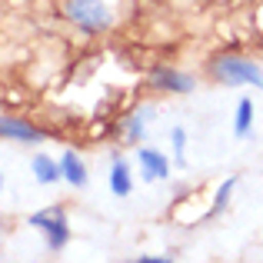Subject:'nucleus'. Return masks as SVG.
Masks as SVG:
<instances>
[{
    "label": "nucleus",
    "instance_id": "6e6552de",
    "mask_svg": "<svg viewBox=\"0 0 263 263\" xmlns=\"http://www.w3.org/2000/svg\"><path fill=\"white\" fill-rule=\"evenodd\" d=\"M30 170H33V180H37V183H47V186L57 183V180H64V174H60V160H50L47 154L33 157Z\"/></svg>",
    "mask_w": 263,
    "mask_h": 263
},
{
    "label": "nucleus",
    "instance_id": "4468645a",
    "mask_svg": "<svg viewBox=\"0 0 263 263\" xmlns=\"http://www.w3.org/2000/svg\"><path fill=\"white\" fill-rule=\"evenodd\" d=\"M0 186H4V174H0Z\"/></svg>",
    "mask_w": 263,
    "mask_h": 263
},
{
    "label": "nucleus",
    "instance_id": "f03ea898",
    "mask_svg": "<svg viewBox=\"0 0 263 263\" xmlns=\"http://www.w3.org/2000/svg\"><path fill=\"white\" fill-rule=\"evenodd\" d=\"M64 17L84 33H103L114 24L107 0H64Z\"/></svg>",
    "mask_w": 263,
    "mask_h": 263
},
{
    "label": "nucleus",
    "instance_id": "7ed1b4c3",
    "mask_svg": "<svg viewBox=\"0 0 263 263\" xmlns=\"http://www.w3.org/2000/svg\"><path fill=\"white\" fill-rule=\"evenodd\" d=\"M30 227H37L47 240V250L60 253L67 243H70V223H67V213L50 206V210H37L30 213Z\"/></svg>",
    "mask_w": 263,
    "mask_h": 263
},
{
    "label": "nucleus",
    "instance_id": "423d86ee",
    "mask_svg": "<svg viewBox=\"0 0 263 263\" xmlns=\"http://www.w3.org/2000/svg\"><path fill=\"white\" fill-rule=\"evenodd\" d=\"M137 160H140V170H143V180H167L170 177V163L160 150H150V147H140L137 150Z\"/></svg>",
    "mask_w": 263,
    "mask_h": 263
},
{
    "label": "nucleus",
    "instance_id": "0eeeda50",
    "mask_svg": "<svg viewBox=\"0 0 263 263\" xmlns=\"http://www.w3.org/2000/svg\"><path fill=\"white\" fill-rule=\"evenodd\" d=\"M60 174H64V180H67L70 186H77V190H84V186L90 183L84 160H80V157L73 154V150H67V154L60 157Z\"/></svg>",
    "mask_w": 263,
    "mask_h": 263
},
{
    "label": "nucleus",
    "instance_id": "20e7f679",
    "mask_svg": "<svg viewBox=\"0 0 263 263\" xmlns=\"http://www.w3.org/2000/svg\"><path fill=\"white\" fill-rule=\"evenodd\" d=\"M150 84L160 93H193V87H197L190 73H180L177 67H167V64H157L150 70Z\"/></svg>",
    "mask_w": 263,
    "mask_h": 263
},
{
    "label": "nucleus",
    "instance_id": "1a4fd4ad",
    "mask_svg": "<svg viewBox=\"0 0 263 263\" xmlns=\"http://www.w3.org/2000/svg\"><path fill=\"white\" fill-rule=\"evenodd\" d=\"M110 193H114V197H130V193H134L130 167L123 160H114V167H110Z\"/></svg>",
    "mask_w": 263,
    "mask_h": 263
},
{
    "label": "nucleus",
    "instance_id": "f257e3e1",
    "mask_svg": "<svg viewBox=\"0 0 263 263\" xmlns=\"http://www.w3.org/2000/svg\"><path fill=\"white\" fill-rule=\"evenodd\" d=\"M213 80H220L223 87H263V70L253 60L237 57V53H223L210 64Z\"/></svg>",
    "mask_w": 263,
    "mask_h": 263
},
{
    "label": "nucleus",
    "instance_id": "9d476101",
    "mask_svg": "<svg viewBox=\"0 0 263 263\" xmlns=\"http://www.w3.org/2000/svg\"><path fill=\"white\" fill-rule=\"evenodd\" d=\"M147 117H150V110H140V114L127 117V120H123V140L127 143H140L143 134H147Z\"/></svg>",
    "mask_w": 263,
    "mask_h": 263
},
{
    "label": "nucleus",
    "instance_id": "f8f14e48",
    "mask_svg": "<svg viewBox=\"0 0 263 263\" xmlns=\"http://www.w3.org/2000/svg\"><path fill=\"white\" fill-rule=\"evenodd\" d=\"M240 183V177L233 174V177H227L223 183H220V190H217V197H213V206H210V217H217V213H223L227 210V203H230V193H233V186Z\"/></svg>",
    "mask_w": 263,
    "mask_h": 263
},
{
    "label": "nucleus",
    "instance_id": "9b49d317",
    "mask_svg": "<svg viewBox=\"0 0 263 263\" xmlns=\"http://www.w3.org/2000/svg\"><path fill=\"white\" fill-rule=\"evenodd\" d=\"M250 127H253V103L243 97V100L237 103V120H233V137H240V140H243V137L250 134Z\"/></svg>",
    "mask_w": 263,
    "mask_h": 263
},
{
    "label": "nucleus",
    "instance_id": "ddd939ff",
    "mask_svg": "<svg viewBox=\"0 0 263 263\" xmlns=\"http://www.w3.org/2000/svg\"><path fill=\"white\" fill-rule=\"evenodd\" d=\"M170 147H174L177 163L183 167V163H186V130L183 127H174V130H170Z\"/></svg>",
    "mask_w": 263,
    "mask_h": 263
},
{
    "label": "nucleus",
    "instance_id": "39448f33",
    "mask_svg": "<svg viewBox=\"0 0 263 263\" xmlns=\"http://www.w3.org/2000/svg\"><path fill=\"white\" fill-rule=\"evenodd\" d=\"M0 140H17V143H44V130H37L24 117L0 114Z\"/></svg>",
    "mask_w": 263,
    "mask_h": 263
}]
</instances>
